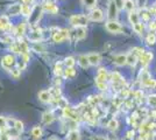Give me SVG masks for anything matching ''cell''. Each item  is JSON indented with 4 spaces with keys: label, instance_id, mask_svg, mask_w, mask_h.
Wrapping results in <instances>:
<instances>
[{
    "label": "cell",
    "instance_id": "cell-1",
    "mask_svg": "<svg viewBox=\"0 0 156 140\" xmlns=\"http://www.w3.org/2000/svg\"><path fill=\"white\" fill-rule=\"evenodd\" d=\"M70 23L72 26L76 27H85L89 22V16L86 15H83V14H73L70 16Z\"/></svg>",
    "mask_w": 156,
    "mask_h": 140
},
{
    "label": "cell",
    "instance_id": "cell-2",
    "mask_svg": "<svg viewBox=\"0 0 156 140\" xmlns=\"http://www.w3.org/2000/svg\"><path fill=\"white\" fill-rule=\"evenodd\" d=\"M106 29L112 34H119L122 32V27H121V25L115 20L107 21V23H106Z\"/></svg>",
    "mask_w": 156,
    "mask_h": 140
},
{
    "label": "cell",
    "instance_id": "cell-3",
    "mask_svg": "<svg viewBox=\"0 0 156 140\" xmlns=\"http://www.w3.org/2000/svg\"><path fill=\"white\" fill-rule=\"evenodd\" d=\"M63 114H64V117H66L68 119H71V120H73V121H78V120L80 119V118H79L80 116H79V113H78L77 111L69 106L63 107Z\"/></svg>",
    "mask_w": 156,
    "mask_h": 140
},
{
    "label": "cell",
    "instance_id": "cell-4",
    "mask_svg": "<svg viewBox=\"0 0 156 140\" xmlns=\"http://www.w3.org/2000/svg\"><path fill=\"white\" fill-rule=\"evenodd\" d=\"M69 38V31L68 29H61V31H57L55 32L54 35H52V40L54 42H57V43H61L63 42L65 39Z\"/></svg>",
    "mask_w": 156,
    "mask_h": 140
},
{
    "label": "cell",
    "instance_id": "cell-5",
    "mask_svg": "<svg viewBox=\"0 0 156 140\" xmlns=\"http://www.w3.org/2000/svg\"><path fill=\"white\" fill-rule=\"evenodd\" d=\"M1 64H2V67L5 68V69H9L12 66L15 64V60H14V57L12 55H6V56L2 57Z\"/></svg>",
    "mask_w": 156,
    "mask_h": 140
},
{
    "label": "cell",
    "instance_id": "cell-6",
    "mask_svg": "<svg viewBox=\"0 0 156 140\" xmlns=\"http://www.w3.org/2000/svg\"><path fill=\"white\" fill-rule=\"evenodd\" d=\"M87 60H89V63L91 66H98L101 61V56L98 53H91L87 55Z\"/></svg>",
    "mask_w": 156,
    "mask_h": 140
},
{
    "label": "cell",
    "instance_id": "cell-7",
    "mask_svg": "<svg viewBox=\"0 0 156 140\" xmlns=\"http://www.w3.org/2000/svg\"><path fill=\"white\" fill-rule=\"evenodd\" d=\"M107 16H108V19L111 20H114L115 18H117V14H118V8L117 6L114 5V2H113V0L110 2V5H108V12H107Z\"/></svg>",
    "mask_w": 156,
    "mask_h": 140
},
{
    "label": "cell",
    "instance_id": "cell-8",
    "mask_svg": "<svg viewBox=\"0 0 156 140\" xmlns=\"http://www.w3.org/2000/svg\"><path fill=\"white\" fill-rule=\"evenodd\" d=\"M90 19L92 21H101L104 19V13H103V11L101 9H99V8H96V9H93L90 14Z\"/></svg>",
    "mask_w": 156,
    "mask_h": 140
},
{
    "label": "cell",
    "instance_id": "cell-9",
    "mask_svg": "<svg viewBox=\"0 0 156 140\" xmlns=\"http://www.w3.org/2000/svg\"><path fill=\"white\" fill-rule=\"evenodd\" d=\"M39 98L41 102H43V103H50L52 102V96L50 91H47V90H42V91H40L39 93Z\"/></svg>",
    "mask_w": 156,
    "mask_h": 140
},
{
    "label": "cell",
    "instance_id": "cell-10",
    "mask_svg": "<svg viewBox=\"0 0 156 140\" xmlns=\"http://www.w3.org/2000/svg\"><path fill=\"white\" fill-rule=\"evenodd\" d=\"M43 8L46 9V11H48V12H50V13L52 14H56L57 12H58V8H57V6L52 2V1H50V0H47V1H44V4H43Z\"/></svg>",
    "mask_w": 156,
    "mask_h": 140
},
{
    "label": "cell",
    "instance_id": "cell-11",
    "mask_svg": "<svg viewBox=\"0 0 156 140\" xmlns=\"http://www.w3.org/2000/svg\"><path fill=\"white\" fill-rule=\"evenodd\" d=\"M153 57H154L153 53H150V52H146V53H143L142 55L140 56V62H141V64H142V66H147L150 61L153 60Z\"/></svg>",
    "mask_w": 156,
    "mask_h": 140
},
{
    "label": "cell",
    "instance_id": "cell-12",
    "mask_svg": "<svg viewBox=\"0 0 156 140\" xmlns=\"http://www.w3.org/2000/svg\"><path fill=\"white\" fill-rule=\"evenodd\" d=\"M114 64L118 66V67H122L126 64V55L124 54H120V55H117L115 57H114Z\"/></svg>",
    "mask_w": 156,
    "mask_h": 140
},
{
    "label": "cell",
    "instance_id": "cell-13",
    "mask_svg": "<svg viewBox=\"0 0 156 140\" xmlns=\"http://www.w3.org/2000/svg\"><path fill=\"white\" fill-rule=\"evenodd\" d=\"M54 119H55V117H54V114L51 112H44V113L42 114V121H43L44 125L51 124L52 121H54Z\"/></svg>",
    "mask_w": 156,
    "mask_h": 140
},
{
    "label": "cell",
    "instance_id": "cell-14",
    "mask_svg": "<svg viewBox=\"0 0 156 140\" xmlns=\"http://www.w3.org/2000/svg\"><path fill=\"white\" fill-rule=\"evenodd\" d=\"M139 60V57H137L135 54L133 53H129L128 55H126V64H129V66H135V63H136V61Z\"/></svg>",
    "mask_w": 156,
    "mask_h": 140
},
{
    "label": "cell",
    "instance_id": "cell-15",
    "mask_svg": "<svg viewBox=\"0 0 156 140\" xmlns=\"http://www.w3.org/2000/svg\"><path fill=\"white\" fill-rule=\"evenodd\" d=\"M78 64L83 68V69L89 68L90 63H89V60H87V56H86V55H80V56L78 57Z\"/></svg>",
    "mask_w": 156,
    "mask_h": 140
},
{
    "label": "cell",
    "instance_id": "cell-16",
    "mask_svg": "<svg viewBox=\"0 0 156 140\" xmlns=\"http://www.w3.org/2000/svg\"><path fill=\"white\" fill-rule=\"evenodd\" d=\"M86 38V28L85 27H77L76 29V39L83 40Z\"/></svg>",
    "mask_w": 156,
    "mask_h": 140
},
{
    "label": "cell",
    "instance_id": "cell-17",
    "mask_svg": "<svg viewBox=\"0 0 156 140\" xmlns=\"http://www.w3.org/2000/svg\"><path fill=\"white\" fill-rule=\"evenodd\" d=\"M111 78L114 82V84H125V81L122 78V76L119 73H112L111 75Z\"/></svg>",
    "mask_w": 156,
    "mask_h": 140
},
{
    "label": "cell",
    "instance_id": "cell-18",
    "mask_svg": "<svg viewBox=\"0 0 156 140\" xmlns=\"http://www.w3.org/2000/svg\"><path fill=\"white\" fill-rule=\"evenodd\" d=\"M11 25H9V21H8V18L7 16H0V29H7L9 28Z\"/></svg>",
    "mask_w": 156,
    "mask_h": 140
},
{
    "label": "cell",
    "instance_id": "cell-19",
    "mask_svg": "<svg viewBox=\"0 0 156 140\" xmlns=\"http://www.w3.org/2000/svg\"><path fill=\"white\" fill-rule=\"evenodd\" d=\"M68 140H80V134L77 130H71L68 135Z\"/></svg>",
    "mask_w": 156,
    "mask_h": 140
},
{
    "label": "cell",
    "instance_id": "cell-20",
    "mask_svg": "<svg viewBox=\"0 0 156 140\" xmlns=\"http://www.w3.org/2000/svg\"><path fill=\"white\" fill-rule=\"evenodd\" d=\"M20 13L25 16H30L32 14V8L28 6V5H21V9H20Z\"/></svg>",
    "mask_w": 156,
    "mask_h": 140
},
{
    "label": "cell",
    "instance_id": "cell-21",
    "mask_svg": "<svg viewBox=\"0 0 156 140\" xmlns=\"http://www.w3.org/2000/svg\"><path fill=\"white\" fill-rule=\"evenodd\" d=\"M7 119L5 117L0 116V132H7Z\"/></svg>",
    "mask_w": 156,
    "mask_h": 140
},
{
    "label": "cell",
    "instance_id": "cell-22",
    "mask_svg": "<svg viewBox=\"0 0 156 140\" xmlns=\"http://www.w3.org/2000/svg\"><path fill=\"white\" fill-rule=\"evenodd\" d=\"M139 14L136 13V12H130L129 13V21H130V23H132V26H134L135 23H137L139 22Z\"/></svg>",
    "mask_w": 156,
    "mask_h": 140
},
{
    "label": "cell",
    "instance_id": "cell-23",
    "mask_svg": "<svg viewBox=\"0 0 156 140\" xmlns=\"http://www.w3.org/2000/svg\"><path fill=\"white\" fill-rule=\"evenodd\" d=\"M32 135L35 138V139H39L42 137V130H41V127L40 126H35L34 128L32 130Z\"/></svg>",
    "mask_w": 156,
    "mask_h": 140
},
{
    "label": "cell",
    "instance_id": "cell-24",
    "mask_svg": "<svg viewBox=\"0 0 156 140\" xmlns=\"http://www.w3.org/2000/svg\"><path fill=\"white\" fill-rule=\"evenodd\" d=\"M64 76L66 78H73L76 76V70L73 68H66L64 70Z\"/></svg>",
    "mask_w": 156,
    "mask_h": 140
},
{
    "label": "cell",
    "instance_id": "cell-25",
    "mask_svg": "<svg viewBox=\"0 0 156 140\" xmlns=\"http://www.w3.org/2000/svg\"><path fill=\"white\" fill-rule=\"evenodd\" d=\"M20 9H21V5H19V4H14V5H12V6L8 8V13L19 14Z\"/></svg>",
    "mask_w": 156,
    "mask_h": 140
},
{
    "label": "cell",
    "instance_id": "cell-26",
    "mask_svg": "<svg viewBox=\"0 0 156 140\" xmlns=\"http://www.w3.org/2000/svg\"><path fill=\"white\" fill-rule=\"evenodd\" d=\"M146 42L149 45V46H153V45H155L156 42V35L154 33H149L147 35V38H146Z\"/></svg>",
    "mask_w": 156,
    "mask_h": 140
},
{
    "label": "cell",
    "instance_id": "cell-27",
    "mask_svg": "<svg viewBox=\"0 0 156 140\" xmlns=\"http://www.w3.org/2000/svg\"><path fill=\"white\" fill-rule=\"evenodd\" d=\"M14 128L16 130L18 133H21L23 131V123L21 120H14Z\"/></svg>",
    "mask_w": 156,
    "mask_h": 140
},
{
    "label": "cell",
    "instance_id": "cell-28",
    "mask_svg": "<svg viewBox=\"0 0 156 140\" xmlns=\"http://www.w3.org/2000/svg\"><path fill=\"white\" fill-rule=\"evenodd\" d=\"M119 126V123H118L117 119H111L108 123H107V127L110 128L111 131H115Z\"/></svg>",
    "mask_w": 156,
    "mask_h": 140
},
{
    "label": "cell",
    "instance_id": "cell-29",
    "mask_svg": "<svg viewBox=\"0 0 156 140\" xmlns=\"http://www.w3.org/2000/svg\"><path fill=\"white\" fill-rule=\"evenodd\" d=\"M62 63L61 62H58V63H56L55 64V68H54V73H55V75L56 76H62V74H63V69H62Z\"/></svg>",
    "mask_w": 156,
    "mask_h": 140
},
{
    "label": "cell",
    "instance_id": "cell-30",
    "mask_svg": "<svg viewBox=\"0 0 156 140\" xmlns=\"http://www.w3.org/2000/svg\"><path fill=\"white\" fill-rule=\"evenodd\" d=\"M142 85L146 88H151V89H154V88H156V81L153 80V78L150 77L149 80H147L146 82H143Z\"/></svg>",
    "mask_w": 156,
    "mask_h": 140
},
{
    "label": "cell",
    "instance_id": "cell-31",
    "mask_svg": "<svg viewBox=\"0 0 156 140\" xmlns=\"http://www.w3.org/2000/svg\"><path fill=\"white\" fill-rule=\"evenodd\" d=\"M134 1L133 0H125V8L127 9V11H129V12H133L134 11Z\"/></svg>",
    "mask_w": 156,
    "mask_h": 140
},
{
    "label": "cell",
    "instance_id": "cell-32",
    "mask_svg": "<svg viewBox=\"0 0 156 140\" xmlns=\"http://www.w3.org/2000/svg\"><path fill=\"white\" fill-rule=\"evenodd\" d=\"M64 64H65V67H66V68H73V66H75V59H73V57H71V56L65 57Z\"/></svg>",
    "mask_w": 156,
    "mask_h": 140
},
{
    "label": "cell",
    "instance_id": "cell-33",
    "mask_svg": "<svg viewBox=\"0 0 156 140\" xmlns=\"http://www.w3.org/2000/svg\"><path fill=\"white\" fill-rule=\"evenodd\" d=\"M29 39L34 42H37V41L41 39V32L40 31H36V32H33L30 35H29Z\"/></svg>",
    "mask_w": 156,
    "mask_h": 140
},
{
    "label": "cell",
    "instance_id": "cell-34",
    "mask_svg": "<svg viewBox=\"0 0 156 140\" xmlns=\"http://www.w3.org/2000/svg\"><path fill=\"white\" fill-rule=\"evenodd\" d=\"M149 78H150L149 73H148L147 70H142V71H141V74H140V81H141V83L146 82V81L149 80Z\"/></svg>",
    "mask_w": 156,
    "mask_h": 140
},
{
    "label": "cell",
    "instance_id": "cell-35",
    "mask_svg": "<svg viewBox=\"0 0 156 140\" xmlns=\"http://www.w3.org/2000/svg\"><path fill=\"white\" fill-rule=\"evenodd\" d=\"M143 28H144V26H143L142 22H140V21H139L137 23H135V25L133 26V29H134V31H135L136 33H139V34L142 33V32H143Z\"/></svg>",
    "mask_w": 156,
    "mask_h": 140
},
{
    "label": "cell",
    "instance_id": "cell-36",
    "mask_svg": "<svg viewBox=\"0 0 156 140\" xmlns=\"http://www.w3.org/2000/svg\"><path fill=\"white\" fill-rule=\"evenodd\" d=\"M83 4L89 8H93L97 5V0H83Z\"/></svg>",
    "mask_w": 156,
    "mask_h": 140
},
{
    "label": "cell",
    "instance_id": "cell-37",
    "mask_svg": "<svg viewBox=\"0 0 156 140\" xmlns=\"http://www.w3.org/2000/svg\"><path fill=\"white\" fill-rule=\"evenodd\" d=\"M148 104L150 106L156 107V95H150L148 97Z\"/></svg>",
    "mask_w": 156,
    "mask_h": 140
},
{
    "label": "cell",
    "instance_id": "cell-38",
    "mask_svg": "<svg viewBox=\"0 0 156 140\" xmlns=\"http://www.w3.org/2000/svg\"><path fill=\"white\" fill-rule=\"evenodd\" d=\"M113 2L117 6L118 9H124L125 8V0H113Z\"/></svg>",
    "mask_w": 156,
    "mask_h": 140
},
{
    "label": "cell",
    "instance_id": "cell-39",
    "mask_svg": "<svg viewBox=\"0 0 156 140\" xmlns=\"http://www.w3.org/2000/svg\"><path fill=\"white\" fill-rule=\"evenodd\" d=\"M11 75H12V77H14L15 80H18L20 76H21V70L20 69H12Z\"/></svg>",
    "mask_w": 156,
    "mask_h": 140
},
{
    "label": "cell",
    "instance_id": "cell-40",
    "mask_svg": "<svg viewBox=\"0 0 156 140\" xmlns=\"http://www.w3.org/2000/svg\"><path fill=\"white\" fill-rule=\"evenodd\" d=\"M141 139L142 140H153L151 132H142V133H141Z\"/></svg>",
    "mask_w": 156,
    "mask_h": 140
},
{
    "label": "cell",
    "instance_id": "cell-41",
    "mask_svg": "<svg viewBox=\"0 0 156 140\" xmlns=\"http://www.w3.org/2000/svg\"><path fill=\"white\" fill-rule=\"evenodd\" d=\"M139 16H141V18H142L143 20H146V21H147V20H149V18H150L149 13H148L147 11H144V9H143L142 12H141V14H140Z\"/></svg>",
    "mask_w": 156,
    "mask_h": 140
},
{
    "label": "cell",
    "instance_id": "cell-42",
    "mask_svg": "<svg viewBox=\"0 0 156 140\" xmlns=\"http://www.w3.org/2000/svg\"><path fill=\"white\" fill-rule=\"evenodd\" d=\"M15 33L18 34V35H22V34L25 33V25H19L18 28H16V32Z\"/></svg>",
    "mask_w": 156,
    "mask_h": 140
},
{
    "label": "cell",
    "instance_id": "cell-43",
    "mask_svg": "<svg viewBox=\"0 0 156 140\" xmlns=\"http://www.w3.org/2000/svg\"><path fill=\"white\" fill-rule=\"evenodd\" d=\"M96 85L99 90H106L107 89V85H106V83H100V82H96Z\"/></svg>",
    "mask_w": 156,
    "mask_h": 140
},
{
    "label": "cell",
    "instance_id": "cell-44",
    "mask_svg": "<svg viewBox=\"0 0 156 140\" xmlns=\"http://www.w3.org/2000/svg\"><path fill=\"white\" fill-rule=\"evenodd\" d=\"M0 140H11L9 139V134L7 132H0Z\"/></svg>",
    "mask_w": 156,
    "mask_h": 140
},
{
    "label": "cell",
    "instance_id": "cell-45",
    "mask_svg": "<svg viewBox=\"0 0 156 140\" xmlns=\"http://www.w3.org/2000/svg\"><path fill=\"white\" fill-rule=\"evenodd\" d=\"M121 97L122 98H127L128 97V95H129V90L128 89H125V90H121Z\"/></svg>",
    "mask_w": 156,
    "mask_h": 140
},
{
    "label": "cell",
    "instance_id": "cell-46",
    "mask_svg": "<svg viewBox=\"0 0 156 140\" xmlns=\"http://www.w3.org/2000/svg\"><path fill=\"white\" fill-rule=\"evenodd\" d=\"M11 50H12L13 53H20L19 45H12V46H11Z\"/></svg>",
    "mask_w": 156,
    "mask_h": 140
},
{
    "label": "cell",
    "instance_id": "cell-47",
    "mask_svg": "<svg viewBox=\"0 0 156 140\" xmlns=\"http://www.w3.org/2000/svg\"><path fill=\"white\" fill-rule=\"evenodd\" d=\"M142 96H143V92L141 90H137L136 92H135V98H136V99H141Z\"/></svg>",
    "mask_w": 156,
    "mask_h": 140
},
{
    "label": "cell",
    "instance_id": "cell-48",
    "mask_svg": "<svg viewBox=\"0 0 156 140\" xmlns=\"http://www.w3.org/2000/svg\"><path fill=\"white\" fill-rule=\"evenodd\" d=\"M91 139L92 140H108L107 138L103 137V135H94V137H92Z\"/></svg>",
    "mask_w": 156,
    "mask_h": 140
},
{
    "label": "cell",
    "instance_id": "cell-49",
    "mask_svg": "<svg viewBox=\"0 0 156 140\" xmlns=\"http://www.w3.org/2000/svg\"><path fill=\"white\" fill-rule=\"evenodd\" d=\"M21 56H22V61H23V63H27V62L29 61V55H28V54H22Z\"/></svg>",
    "mask_w": 156,
    "mask_h": 140
},
{
    "label": "cell",
    "instance_id": "cell-50",
    "mask_svg": "<svg viewBox=\"0 0 156 140\" xmlns=\"http://www.w3.org/2000/svg\"><path fill=\"white\" fill-rule=\"evenodd\" d=\"M149 28H150V31H154V29H156V20H154V21H151V22H150Z\"/></svg>",
    "mask_w": 156,
    "mask_h": 140
},
{
    "label": "cell",
    "instance_id": "cell-51",
    "mask_svg": "<svg viewBox=\"0 0 156 140\" xmlns=\"http://www.w3.org/2000/svg\"><path fill=\"white\" fill-rule=\"evenodd\" d=\"M127 138H128V139H133V138H134V132H133V131H128V132H127Z\"/></svg>",
    "mask_w": 156,
    "mask_h": 140
},
{
    "label": "cell",
    "instance_id": "cell-52",
    "mask_svg": "<svg viewBox=\"0 0 156 140\" xmlns=\"http://www.w3.org/2000/svg\"><path fill=\"white\" fill-rule=\"evenodd\" d=\"M98 74H104V75H107V71H106V69H105V68H100V69H99V71H98Z\"/></svg>",
    "mask_w": 156,
    "mask_h": 140
},
{
    "label": "cell",
    "instance_id": "cell-53",
    "mask_svg": "<svg viewBox=\"0 0 156 140\" xmlns=\"http://www.w3.org/2000/svg\"><path fill=\"white\" fill-rule=\"evenodd\" d=\"M22 2H23L25 5H27V4H29V2H32V0H22Z\"/></svg>",
    "mask_w": 156,
    "mask_h": 140
},
{
    "label": "cell",
    "instance_id": "cell-54",
    "mask_svg": "<svg viewBox=\"0 0 156 140\" xmlns=\"http://www.w3.org/2000/svg\"><path fill=\"white\" fill-rule=\"evenodd\" d=\"M151 116H153V118H156V111H151Z\"/></svg>",
    "mask_w": 156,
    "mask_h": 140
},
{
    "label": "cell",
    "instance_id": "cell-55",
    "mask_svg": "<svg viewBox=\"0 0 156 140\" xmlns=\"http://www.w3.org/2000/svg\"><path fill=\"white\" fill-rule=\"evenodd\" d=\"M50 140H58V139H57V138H51Z\"/></svg>",
    "mask_w": 156,
    "mask_h": 140
},
{
    "label": "cell",
    "instance_id": "cell-56",
    "mask_svg": "<svg viewBox=\"0 0 156 140\" xmlns=\"http://www.w3.org/2000/svg\"><path fill=\"white\" fill-rule=\"evenodd\" d=\"M1 90H2V87H1V84H0V91H1Z\"/></svg>",
    "mask_w": 156,
    "mask_h": 140
}]
</instances>
